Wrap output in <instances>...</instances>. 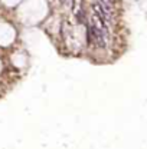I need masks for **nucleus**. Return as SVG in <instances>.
Returning a JSON list of instances; mask_svg holds the SVG:
<instances>
[{
  "instance_id": "1",
  "label": "nucleus",
  "mask_w": 147,
  "mask_h": 149,
  "mask_svg": "<svg viewBox=\"0 0 147 149\" xmlns=\"http://www.w3.org/2000/svg\"><path fill=\"white\" fill-rule=\"evenodd\" d=\"M94 13L98 15L102 19L104 22H107V23H110L111 22V16L104 10V9H102V7H101V6H100V3H95V4H94Z\"/></svg>"
},
{
  "instance_id": "2",
  "label": "nucleus",
  "mask_w": 147,
  "mask_h": 149,
  "mask_svg": "<svg viewBox=\"0 0 147 149\" xmlns=\"http://www.w3.org/2000/svg\"><path fill=\"white\" fill-rule=\"evenodd\" d=\"M98 3H100V6H101V7H102V9H104V10H105V12L110 15V16L112 15V7H111L110 3H107L105 0H98Z\"/></svg>"
},
{
  "instance_id": "3",
  "label": "nucleus",
  "mask_w": 147,
  "mask_h": 149,
  "mask_svg": "<svg viewBox=\"0 0 147 149\" xmlns=\"http://www.w3.org/2000/svg\"><path fill=\"white\" fill-rule=\"evenodd\" d=\"M81 1L82 0H74V13H76L78 10H81Z\"/></svg>"
},
{
  "instance_id": "4",
  "label": "nucleus",
  "mask_w": 147,
  "mask_h": 149,
  "mask_svg": "<svg viewBox=\"0 0 147 149\" xmlns=\"http://www.w3.org/2000/svg\"><path fill=\"white\" fill-rule=\"evenodd\" d=\"M108 1H110V3H114V1H115V0H108Z\"/></svg>"
}]
</instances>
